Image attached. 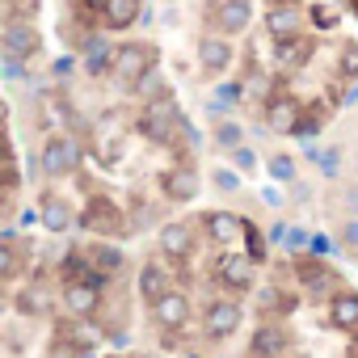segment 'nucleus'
Segmentation results:
<instances>
[{
  "instance_id": "obj_1",
  "label": "nucleus",
  "mask_w": 358,
  "mask_h": 358,
  "mask_svg": "<svg viewBox=\"0 0 358 358\" xmlns=\"http://www.w3.org/2000/svg\"><path fill=\"white\" fill-rule=\"evenodd\" d=\"M148 308H152V320L164 329V337H169V333H182V329L194 324V303H190V295H186L182 287H173L169 295L152 299Z\"/></svg>"
},
{
  "instance_id": "obj_2",
  "label": "nucleus",
  "mask_w": 358,
  "mask_h": 358,
  "mask_svg": "<svg viewBox=\"0 0 358 358\" xmlns=\"http://www.w3.org/2000/svg\"><path fill=\"white\" fill-rule=\"evenodd\" d=\"M245 320V308H241V295H220L215 303L203 308V333L207 337H228L236 333Z\"/></svg>"
},
{
  "instance_id": "obj_3",
  "label": "nucleus",
  "mask_w": 358,
  "mask_h": 358,
  "mask_svg": "<svg viewBox=\"0 0 358 358\" xmlns=\"http://www.w3.org/2000/svg\"><path fill=\"white\" fill-rule=\"evenodd\" d=\"M5 51H9V59L34 55V51H38V30H34V22L9 17V22H5Z\"/></svg>"
},
{
  "instance_id": "obj_4",
  "label": "nucleus",
  "mask_w": 358,
  "mask_h": 358,
  "mask_svg": "<svg viewBox=\"0 0 358 358\" xmlns=\"http://www.w3.org/2000/svg\"><path fill=\"white\" fill-rule=\"evenodd\" d=\"M76 156H80L76 139H68V135H55V139L43 148V169H47L51 177H68V173L76 169Z\"/></svg>"
},
{
  "instance_id": "obj_5",
  "label": "nucleus",
  "mask_w": 358,
  "mask_h": 358,
  "mask_svg": "<svg viewBox=\"0 0 358 358\" xmlns=\"http://www.w3.org/2000/svg\"><path fill=\"white\" fill-rule=\"evenodd\" d=\"M148 72H152V51L148 47H127V51L114 55V76L122 85H139Z\"/></svg>"
},
{
  "instance_id": "obj_6",
  "label": "nucleus",
  "mask_w": 358,
  "mask_h": 358,
  "mask_svg": "<svg viewBox=\"0 0 358 358\" xmlns=\"http://www.w3.org/2000/svg\"><path fill=\"white\" fill-rule=\"evenodd\" d=\"M194 224H199V220H177V224H169V228L160 232V253H164L169 262L186 257V253L194 249Z\"/></svg>"
},
{
  "instance_id": "obj_7",
  "label": "nucleus",
  "mask_w": 358,
  "mask_h": 358,
  "mask_svg": "<svg viewBox=\"0 0 358 358\" xmlns=\"http://www.w3.org/2000/svg\"><path fill=\"white\" fill-rule=\"evenodd\" d=\"M80 224L89 228V232H122V215H118V207L110 203V199H93L89 207H85V215H80Z\"/></svg>"
},
{
  "instance_id": "obj_8",
  "label": "nucleus",
  "mask_w": 358,
  "mask_h": 358,
  "mask_svg": "<svg viewBox=\"0 0 358 358\" xmlns=\"http://www.w3.org/2000/svg\"><path fill=\"white\" fill-rule=\"evenodd\" d=\"M164 194L177 199V203L194 199V194H199V173H194L190 164H173V169L164 173Z\"/></svg>"
},
{
  "instance_id": "obj_9",
  "label": "nucleus",
  "mask_w": 358,
  "mask_h": 358,
  "mask_svg": "<svg viewBox=\"0 0 358 358\" xmlns=\"http://www.w3.org/2000/svg\"><path fill=\"white\" fill-rule=\"evenodd\" d=\"M173 291V278L164 274V266L160 262H148L143 270H139V295L152 303V299H160V295H169Z\"/></svg>"
},
{
  "instance_id": "obj_10",
  "label": "nucleus",
  "mask_w": 358,
  "mask_h": 358,
  "mask_svg": "<svg viewBox=\"0 0 358 358\" xmlns=\"http://www.w3.org/2000/svg\"><path fill=\"white\" fill-rule=\"evenodd\" d=\"M38 207H43V224H47L51 232H64V228L72 224V211H68V203H64L59 194H43Z\"/></svg>"
},
{
  "instance_id": "obj_11",
  "label": "nucleus",
  "mask_w": 358,
  "mask_h": 358,
  "mask_svg": "<svg viewBox=\"0 0 358 358\" xmlns=\"http://www.w3.org/2000/svg\"><path fill=\"white\" fill-rule=\"evenodd\" d=\"M215 26H220L224 34H241V30L249 26V5H245V0H228V5L215 13Z\"/></svg>"
},
{
  "instance_id": "obj_12",
  "label": "nucleus",
  "mask_w": 358,
  "mask_h": 358,
  "mask_svg": "<svg viewBox=\"0 0 358 358\" xmlns=\"http://www.w3.org/2000/svg\"><path fill=\"white\" fill-rule=\"evenodd\" d=\"M139 17V0H106V26L110 30H127L131 22Z\"/></svg>"
},
{
  "instance_id": "obj_13",
  "label": "nucleus",
  "mask_w": 358,
  "mask_h": 358,
  "mask_svg": "<svg viewBox=\"0 0 358 358\" xmlns=\"http://www.w3.org/2000/svg\"><path fill=\"white\" fill-rule=\"evenodd\" d=\"M228 64H232V47L224 38H203V68L207 72H220Z\"/></svg>"
},
{
  "instance_id": "obj_14",
  "label": "nucleus",
  "mask_w": 358,
  "mask_h": 358,
  "mask_svg": "<svg viewBox=\"0 0 358 358\" xmlns=\"http://www.w3.org/2000/svg\"><path fill=\"white\" fill-rule=\"evenodd\" d=\"M270 173H274V177H291V173H295V164H291L287 156H274V160H270Z\"/></svg>"
},
{
  "instance_id": "obj_15",
  "label": "nucleus",
  "mask_w": 358,
  "mask_h": 358,
  "mask_svg": "<svg viewBox=\"0 0 358 358\" xmlns=\"http://www.w3.org/2000/svg\"><path fill=\"white\" fill-rule=\"evenodd\" d=\"M215 182H220L224 190H241V177H232V173H220V177H215Z\"/></svg>"
},
{
  "instance_id": "obj_16",
  "label": "nucleus",
  "mask_w": 358,
  "mask_h": 358,
  "mask_svg": "<svg viewBox=\"0 0 358 358\" xmlns=\"http://www.w3.org/2000/svg\"><path fill=\"white\" fill-rule=\"evenodd\" d=\"M220 139H224V143H236V139H241V127H232V122L220 127Z\"/></svg>"
},
{
  "instance_id": "obj_17",
  "label": "nucleus",
  "mask_w": 358,
  "mask_h": 358,
  "mask_svg": "<svg viewBox=\"0 0 358 358\" xmlns=\"http://www.w3.org/2000/svg\"><path fill=\"white\" fill-rule=\"evenodd\" d=\"M236 160H241V169H253V152H245V148H241V152H236Z\"/></svg>"
},
{
  "instance_id": "obj_18",
  "label": "nucleus",
  "mask_w": 358,
  "mask_h": 358,
  "mask_svg": "<svg viewBox=\"0 0 358 358\" xmlns=\"http://www.w3.org/2000/svg\"><path fill=\"white\" fill-rule=\"evenodd\" d=\"M345 236H350V241H358V224H350V228H345Z\"/></svg>"
},
{
  "instance_id": "obj_19",
  "label": "nucleus",
  "mask_w": 358,
  "mask_h": 358,
  "mask_svg": "<svg viewBox=\"0 0 358 358\" xmlns=\"http://www.w3.org/2000/svg\"><path fill=\"white\" fill-rule=\"evenodd\" d=\"M135 358H156V354H135Z\"/></svg>"
}]
</instances>
